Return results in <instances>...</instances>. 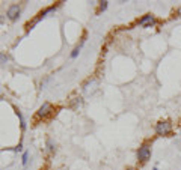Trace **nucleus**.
I'll return each instance as SVG.
<instances>
[{"instance_id":"nucleus-6","label":"nucleus","mask_w":181,"mask_h":170,"mask_svg":"<svg viewBox=\"0 0 181 170\" xmlns=\"http://www.w3.org/2000/svg\"><path fill=\"white\" fill-rule=\"evenodd\" d=\"M6 62H8V56L0 54V65H3V63H6Z\"/></svg>"},{"instance_id":"nucleus-4","label":"nucleus","mask_w":181,"mask_h":170,"mask_svg":"<svg viewBox=\"0 0 181 170\" xmlns=\"http://www.w3.org/2000/svg\"><path fill=\"white\" fill-rule=\"evenodd\" d=\"M51 110H53L51 104H50V102H44V104L39 107V110H38L36 116H38V118H45V116H48V115L51 113Z\"/></svg>"},{"instance_id":"nucleus-12","label":"nucleus","mask_w":181,"mask_h":170,"mask_svg":"<svg viewBox=\"0 0 181 170\" xmlns=\"http://www.w3.org/2000/svg\"><path fill=\"white\" fill-rule=\"evenodd\" d=\"M127 170H136V169H127Z\"/></svg>"},{"instance_id":"nucleus-1","label":"nucleus","mask_w":181,"mask_h":170,"mask_svg":"<svg viewBox=\"0 0 181 170\" xmlns=\"http://www.w3.org/2000/svg\"><path fill=\"white\" fill-rule=\"evenodd\" d=\"M155 134L157 135H160V137H165V135H169L171 132H172V129H174V127H172V122L171 121H159L157 124H155Z\"/></svg>"},{"instance_id":"nucleus-11","label":"nucleus","mask_w":181,"mask_h":170,"mask_svg":"<svg viewBox=\"0 0 181 170\" xmlns=\"http://www.w3.org/2000/svg\"><path fill=\"white\" fill-rule=\"evenodd\" d=\"M152 170H159V169H157V167H154V169H152Z\"/></svg>"},{"instance_id":"nucleus-9","label":"nucleus","mask_w":181,"mask_h":170,"mask_svg":"<svg viewBox=\"0 0 181 170\" xmlns=\"http://www.w3.org/2000/svg\"><path fill=\"white\" fill-rule=\"evenodd\" d=\"M27 163V152H24V155H23V164H26Z\"/></svg>"},{"instance_id":"nucleus-10","label":"nucleus","mask_w":181,"mask_h":170,"mask_svg":"<svg viewBox=\"0 0 181 170\" xmlns=\"http://www.w3.org/2000/svg\"><path fill=\"white\" fill-rule=\"evenodd\" d=\"M177 15H178V17H181V6L177 9Z\"/></svg>"},{"instance_id":"nucleus-8","label":"nucleus","mask_w":181,"mask_h":170,"mask_svg":"<svg viewBox=\"0 0 181 170\" xmlns=\"http://www.w3.org/2000/svg\"><path fill=\"white\" fill-rule=\"evenodd\" d=\"M107 8V2H101V5H100V11H104Z\"/></svg>"},{"instance_id":"nucleus-3","label":"nucleus","mask_w":181,"mask_h":170,"mask_svg":"<svg viewBox=\"0 0 181 170\" xmlns=\"http://www.w3.org/2000/svg\"><path fill=\"white\" fill-rule=\"evenodd\" d=\"M137 23H139V26H142V27H151V26H155V24H157V20H155L154 15L146 14V15L142 17Z\"/></svg>"},{"instance_id":"nucleus-7","label":"nucleus","mask_w":181,"mask_h":170,"mask_svg":"<svg viewBox=\"0 0 181 170\" xmlns=\"http://www.w3.org/2000/svg\"><path fill=\"white\" fill-rule=\"evenodd\" d=\"M79 53H80V45H79V47H77V48L71 53V57H77V54H79Z\"/></svg>"},{"instance_id":"nucleus-5","label":"nucleus","mask_w":181,"mask_h":170,"mask_svg":"<svg viewBox=\"0 0 181 170\" xmlns=\"http://www.w3.org/2000/svg\"><path fill=\"white\" fill-rule=\"evenodd\" d=\"M18 15H20V6L18 5L9 6V9H8V18L9 20H15V18H18Z\"/></svg>"},{"instance_id":"nucleus-2","label":"nucleus","mask_w":181,"mask_h":170,"mask_svg":"<svg viewBox=\"0 0 181 170\" xmlns=\"http://www.w3.org/2000/svg\"><path fill=\"white\" fill-rule=\"evenodd\" d=\"M151 158V146L143 143L139 149H137V160L140 163H146L148 160Z\"/></svg>"}]
</instances>
